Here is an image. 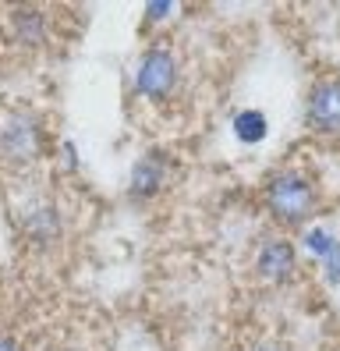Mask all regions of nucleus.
<instances>
[{
  "instance_id": "nucleus-1",
  "label": "nucleus",
  "mask_w": 340,
  "mask_h": 351,
  "mask_svg": "<svg viewBox=\"0 0 340 351\" xmlns=\"http://www.w3.org/2000/svg\"><path fill=\"white\" fill-rule=\"evenodd\" d=\"M259 202H263L266 217L280 227L284 234L287 231H305V227H312V220L319 217V210H323V184L302 167H276L263 181Z\"/></svg>"
},
{
  "instance_id": "nucleus-2",
  "label": "nucleus",
  "mask_w": 340,
  "mask_h": 351,
  "mask_svg": "<svg viewBox=\"0 0 340 351\" xmlns=\"http://www.w3.org/2000/svg\"><path fill=\"white\" fill-rule=\"evenodd\" d=\"M132 89L149 107H170V103H178V96L184 89V64H181V53L167 39H156V43H149L138 53Z\"/></svg>"
},
{
  "instance_id": "nucleus-3",
  "label": "nucleus",
  "mask_w": 340,
  "mask_h": 351,
  "mask_svg": "<svg viewBox=\"0 0 340 351\" xmlns=\"http://www.w3.org/2000/svg\"><path fill=\"white\" fill-rule=\"evenodd\" d=\"M53 149L47 121L32 107H14L0 117V163L11 171H29Z\"/></svg>"
},
{
  "instance_id": "nucleus-4",
  "label": "nucleus",
  "mask_w": 340,
  "mask_h": 351,
  "mask_svg": "<svg viewBox=\"0 0 340 351\" xmlns=\"http://www.w3.org/2000/svg\"><path fill=\"white\" fill-rule=\"evenodd\" d=\"M252 274L263 287H291L302 277V249L284 231H269L252 245Z\"/></svg>"
},
{
  "instance_id": "nucleus-5",
  "label": "nucleus",
  "mask_w": 340,
  "mask_h": 351,
  "mask_svg": "<svg viewBox=\"0 0 340 351\" xmlns=\"http://www.w3.org/2000/svg\"><path fill=\"white\" fill-rule=\"evenodd\" d=\"M178 174H181L178 153H170L163 146H149L132 163V171H127V189L124 192H127V199H132L135 206H149L178 181Z\"/></svg>"
},
{
  "instance_id": "nucleus-6",
  "label": "nucleus",
  "mask_w": 340,
  "mask_h": 351,
  "mask_svg": "<svg viewBox=\"0 0 340 351\" xmlns=\"http://www.w3.org/2000/svg\"><path fill=\"white\" fill-rule=\"evenodd\" d=\"M302 121L312 138L340 146V75H323L312 82L302 103Z\"/></svg>"
},
{
  "instance_id": "nucleus-7",
  "label": "nucleus",
  "mask_w": 340,
  "mask_h": 351,
  "mask_svg": "<svg viewBox=\"0 0 340 351\" xmlns=\"http://www.w3.org/2000/svg\"><path fill=\"white\" fill-rule=\"evenodd\" d=\"M18 231L25 238L29 249L36 252H53L57 245L64 241V213L60 206L50 199H39L32 206H25L18 217Z\"/></svg>"
},
{
  "instance_id": "nucleus-8",
  "label": "nucleus",
  "mask_w": 340,
  "mask_h": 351,
  "mask_svg": "<svg viewBox=\"0 0 340 351\" xmlns=\"http://www.w3.org/2000/svg\"><path fill=\"white\" fill-rule=\"evenodd\" d=\"M50 14L36 8V4H21V8H8L4 14V32L18 50H42L50 43Z\"/></svg>"
},
{
  "instance_id": "nucleus-9",
  "label": "nucleus",
  "mask_w": 340,
  "mask_h": 351,
  "mask_svg": "<svg viewBox=\"0 0 340 351\" xmlns=\"http://www.w3.org/2000/svg\"><path fill=\"white\" fill-rule=\"evenodd\" d=\"M230 135L241 142V146H263L269 138V117L259 107H238L230 114Z\"/></svg>"
},
{
  "instance_id": "nucleus-10",
  "label": "nucleus",
  "mask_w": 340,
  "mask_h": 351,
  "mask_svg": "<svg viewBox=\"0 0 340 351\" xmlns=\"http://www.w3.org/2000/svg\"><path fill=\"white\" fill-rule=\"evenodd\" d=\"M298 249H302L308 259H315V266H323V263L340 249V238L330 231V227L312 223V227H305V231H302V241H298Z\"/></svg>"
},
{
  "instance_id": "nucleus-11",
  "label": "nucleus",
  "mask_w": 340,
  "mask_h": 351,
  "mask_svg": "<svg viewBox=\"0 0 340 351\" xmlns=\"http://www.w3.org/2000/svg\"><path fill=\"white\" fill-rule=\"evenodd\" d=\"M181 11V4H170V0H153V4H145L142 8V29L145 32H156V29H163V25H170L174 22V14Z\"/></svg>"
},
{
  "instance_id": "nucleus-12",
  "label": "nucleus",
  "mask_w": 340,
  "mask_h": 351,
  "mask_svg": "<svg viewBox=\"0 0 340 351\" xmlns=\"http://www.w3.org/2000/svg\"><path fill=\"white\" fill-rule=\"evenodd\" d=\"M57 153H60V160H64V167H68V171H78V167H82L78 149H75L71 138H60V142H57Z\"/></svg>"
},
{
  "instance_id": "nucleus-13",
  "label": "nucleus",
  "mask_w": 340,
  "mask_h": 351,
  "mask_svg": "<svg viewBox=\"0 0 340 351\" xmlns=\"http://www.w3.org/2000/svg\"><path fill=\"white\" fill-rule=\"evenodd\" d=\"M248 351H294L287 341H273V337H266V341H255Z\"/></svg>"
},
{
  "instance_id": "nucleus-14",
  "label": "nucleus",
  "mask_w": 340,
  "mask_h": 351,
  "mask_svg": "<svg viewBox=\"0 0 340 351\" xmlns=\"http://www.w3.org/2000/svg\"><path fill=\"white\" fill-rule=\"evenodd\" d=\"M0 351H21V344L11 334H0Z\"/></svg>"
},
{
  "instance_id": "nucleus-15",
  "label": "nucleus",
  "mask_w": 340,
  "mask_h": 351,
  "mask_svg": "<svg viewBox=\"0 0 340 351\" xmlns=\"http://www.w3.org/2000/svg\"><path fill=\"white\" fill-rule=\"evenodd\" d=\"M333 351H340V348H333Z\"/></svg>"
}]
</instances>
